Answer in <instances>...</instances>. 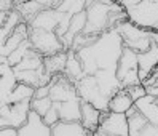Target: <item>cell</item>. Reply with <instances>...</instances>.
<instances>
[{
  "mask_svg": "<svg viewBox=\"0 0 158 136\" xmlns=\"http://www.w3.org/2000/svg\"><path fill=\"white\" fill-rule=\"evenodd\" d=\"M115 29L118 31L120 35H122V40H123L125 47L131 48L137 53H142V51H145L152 47L148 29H144V27L137 26L131 19H125L122 23H118L115 26Z\"/></svg>",
  "mask_w": 158,
  "mask_h": 136,
  "instance_id": "cell-3",
  "label": "cell"
},
{
  "mask_svg": "<svg viewBox=\"0 0 158 136\" xmlns=\"http://www.w3.org/2000/svg\"><path fill=\"white\" fill-rule=\"evenodd\" d=\"M64 74H66L72 82H78L81 77L86 75L85 67H83V62L78 56V53L75 50H72V48H69V58H67V64H66Z\"/></svg>",
  "mask_w": 158,
  "mask_h": 136,
  "instance_id": "cell-21",
  "label": "cell"
},
{
  "mask_svg": "<svg viewBox=\"0 0 158 136\" xmlns=\"http://www.w3.org/2000/svg\"><path fill=\"white\" fill-rule=\"evenodd\" d=\"M32 101V99H31ZM31 101L6 103L0 107V126H16L18 130L27 122L31 112Z\"/></svg>",
  "mask_w": 158,
  "mask_h": 136,
  "instance_id": "cell-9",
  "label": "cell"
},
{
  "mask_svg": "<svg viewBox=\"0 0 158 136\" xmlns=\"http://www.w3.org/2000/svg\"><path fill=\"white\" fill-rule=\"evenodd\" d=\"M29 40L32 43V48L37 50L40 54H43V56H48V54H54L58 51L66 50L62 40L59 39V35L54 31H43V29L31 27Z\"/></svg>",
  "mask_w": 158,
  "mask_h": 136,
  "instance_id": "cell-6",
  "label": "cell"
},
{
  "mask_svg": "<svg viewBox=\"0 0 158 136\" xmlns=\"http://www.w3.org/2000/svg\"><path fill=\"white\" fill-rule=\"evenodd\" d=\"M23 19V15L16 10V8H13V10L10 11H2V43L10 37V34L18 27V24H19Z\"/></svg>",
  "mask_w": 158,
  "mask_h": 136,
  "instance_id": "cell-22",
  "label": "cell"
},
{
  "mask_svg": "<svg viewBox=\"0 0 158 136\" xmlns=\"http://www.w3.org/2000/svg\"><path fill=\"white\" fill-rule=\"evenodd\" d=\"M35 95V87L24 83V82H18L13 91L8 96L6 103H21V101H31Z\"/></svg>",
  "mask_w": 158,
  "mask_h": 136,
  "instance_id": "cell-24",
  "label": "cell"
},
{
  "mask_svg": "<svg viewBox=\"0 0 158 136\" xmlns=\"http://www.w3.org/2000/svg\"><path fill=\"white\" fill-rule=\"evenodd\" d=\"M43 120H45L46 123H48L50 126L56 125V123L61 120V117H59V111H58V106H56V104H53V107H51L50 111L43 115Z\"/></svg>",
  "mask_w": 158,
  "mask_h": 136,
  "instance_id": "cell-28",
  "label": "cell"
},
{
  "mask_svg": "<svg viewBox=\"0 0 158 136\" xmlns=\"http://www.w3.org/2000/svg\"><path fill=\"white\" fill-rule=\"evenodd\" d=\"M128 19H131L144 29H155L158 26V0H142L134 8L126 10Z\"/></svg>",
  "mask_w": 158,
  "mask_h": 136,
  "instance_id": "cell-8",
  "label": "cell"
},
{
  "mask_svg": "<svg viewBox=\"0 0 158 136\" xmlns=\"http://www.w3.org/2000/svg\"><path fill=\"white\" fill-rule=\"evenodd\" d=\"M94 134L96 136H128L129 134L128 115L125 112L102 111L99 128Z\"/></svg>",
  "mask_w": 158,
  "mask_h": 136,
  "instance_id": "cell-7",
  "label": "cell"
},
{
  "mask_svg": "<svg viewBox=\"0 0 158 136\" xmlns=\"http://www.w3.org/2000/svg\"><path fill=\"white\" fill-rule=\"evenodd\" d=\"M133 106H134V99L128 93L126 88H120L109 99V111H114V112H125L126 114L128 109Z\"/></svg>",
  "mask_w": 158,
  "mask_h": 136,
  "instance_id": "cell-20",
  "label": "cell"
},
{
  "mask_svg": "<svg viewBox=\"0 0 158 136\" xmlns=\"http://www.w3.org/2000/svg\"><path fill=\"white\" fill-rule=\"evenodd\" d=\"M117 0H88L86 5V26L83 34L88 35H101L109 29L110 26V15H112V3Z\"/></svg>",
  "mask_w": 158,
  "mask_h": 136,
  "instance_id": "cell-2",
  "label": "cell"
},
{
  "mask_svg": "<svg viewBox=\"0 0 158 136\" xmlns=\"http://www.w3.org/2000/svg\"><path fill=\"white\" fill-rule=\"evenodd\" d=\"M148 35H150L152 45H156L158 47V29H148Z\"/></svg>",
  "mask_w": 158,
  "mask_h": 136,
  "instance_id": "cell-33",
  "label": "cell"
},
{
  "mask_svg": "<svg viewBox=\"0 0 158 136\" xmlns=\"http://www.w3.org/2000/svg\"><path fill=\"white\" fill-rule=\"evenodd\" d=\"M0 136H19V130L16 126H0Z\"/></svg>",
  "mask_w": 158,
  "mask_h": 136,
  "instance_id": "cell-30",
  "label": "cell"
},
{
  "mask_svg": "<svg viewBox=\"0 0 158 136\" xmlns=\"http://www.w3.org/2000/svg\"><path fill=\"white\" fill-rule=\"evenodd\" d=\"M122 35L115 29L102 32L94 43L80 48L77 53L86 74H96L99 69H117V62L123 53Z\"/></svg>",
  "mask_w": 158,
  "mask_h": 136,
  "instance_id": "cell-1",
  "label": "cell"
},
{
  "mask_svg": "<svg viewBox=\"0 0 158 136\" xmlns=\"http://www.w3.org/2000/svg\"><path fill=\"white\" fill-rule=\"evenodd\" d=\"M139 136H158V125H155L152 122H147L145 126L141 130V134Z\"/></svg>",
  "mask_w": 158,
  "mask_h": 136,
  "instance_id": "cell-29",
  "label": "cell"
},
{
  "mask_svg": "<svg viewBox=\"0 0 158 136\" xmlns=\"http://www.w3.org/2000/svg\"><path fill=\"white\" fill-rule=\"evenodd\" d=\"M134 104H136V107L139 109V111L147 117L148 122L158 125V98L156 96L147 93L141 99H137Z\"/></svg>",
  "mask_w": 158,
  "mask_h": 136,
  "instance_id": "cell-18",
  "label": "cell"
},
{
  "mask_svg": "<svg viewBox=\"0 0 158 136\" xmlns=\"http://www.w3.org/2000/svg\"><path fill=\"white\" fill-rule=\"evenodd\" d=\"M117 2H118V0H117Z\"/></svg>",
  "mask_w": 158,
  "mask_h": 136,
  "instance_id": "cell-35",
  "label": "cell"
},
{
  "mask_svg": "<svg viewBox=\"0 0 158 136\" xmlns=\"http://www.w3.org/2000/svg\"><path fill=\"white\" fill-rule=\"evenodd\" d=\"M128 90V93L131 95V98L134 99V103L137 99H141L144 95H147V90L144 87V83H136V85H129V87H123Z\"/></svg>",
  "mask_w": 158,
  "mask_h": 136,
  "instance_id": "cell-27",
  "label": "cell"
},
{
  "mask_svg": "<svg viewBox=\"0 0 158 136\" xmlns=\"http://www.w3.org/2000/svg\"><path fill=\"white\" fill-rule=\"evenodd\" d=\"M50 91H51L50 83H48V85L37 87V88H35V95H34V98H45V96H50Z\"/></svg>",
  "mask_w": 158,
  "mask_h": 136,
  "instance_id": "cell-31",
  "label": "cell"
},
{
  "mask_svg": "<svg viewBox=\"0 0 158 136\" xmlns=\"http://www.w3.org/2000/svg\"><path fill=\"white\" fill-rule=\"evenodd\" d=\"M29 34H31L29 23H27V21H21L19 24H18L16 29L10 34V37L2 43V50H0L2 56H8L13 50H16L24 40L29 39Z\"/></svg>",
  "mask_w": 158,
  "mask_h": 136,
  "instance_id": "cell-13",
  "label": "cell"
},
{
  "mask_svg": "<svg viewBox=\"0 0 158 136\" xmlns=\"http://www.w3.org/2000/svg\"><path fill=\"white\" fill-rule=\"evenodd\" d=\"M15 0H2V11H10L13 10Z\"/></svg>",
  "mask_w": 158,
  "mask_h": 136,
  "instance_id": "cell-34",
  "label": "cell"
},
{
  "mask_svg": "<svg viewBox=\"0 0 158 136\" xmlns=\"http://www.w3.org/2000/svg\"><path fill=\"white\" fill-rule=\"evenodd\" d=\"M53 136H86L88 130L80 120H59L51 126Z\"/></svg>",
  "mask_w": 158,
  "mask_h": 136,
  "instance_id": "cell-16",
  "label": "cell"
},
{
  "mask_svg": "<svg viewBox=\"0 0 158 136\" xmlns=\"http://www.w3.org/2000/svg\"><path fill=\"white\" fill-rule=\"evenodd\" d=\"M75 85H77L78 96L83 99V101L93 103L98 109H101V111H109V99L110 98H107L101 91L94 74H86L78 82H75Z\"/></svg>",
  "mask_w": 158,
  "mask_h": 136,
  "instance_id": "cell-5",
  "label": "cell"
},
{
  "mask_svg": "<svg viewBox=\"0 0 158 136\" xmlns=\"http://www.w3.org/2000/svg\"><path fill=\"white\" fill-rule=\"evenodd\" d=\"M117 77L120 80L122 87H129L136 83H142L139 77V53L125 47L123 53L117 62Z\"/></svg>",
  "mask_w": 158,
  "mask_h": 136,
  "instance_id": "cell-4",
  "label": "cell"
},
{
  "mask_svg": "<svg viewBox=\"0 0 158 136\" xmlns=\"http://www.w3.org/2000/svg\"><path fill=\"white\" fill-rule=\"evenodd\" d=\"M32 48V43H31V40L27 39V40H24L19 47H18L16 50H13L10 54L6 56V61H8V64H10L11 67H15L16 64H19V62L26 58V54L29 53V50Z\"/></svg>",
  "mask_w": 158,
  "mask_h": 136,
  "instance_id": "cell-25",
  "label": "cell"
},
{
  "mask_svg": "<svg viewBox=\"0 0 158 136\" xmlns=\"http://www.w3.org/2000/svg\"><path fill=\"white\" fill-rule=\"evenodd\" d=\"M142 0H118V3L122 5L125 10H129V8H134L136 5H139Z\"/></svg>",
  "mask_w": 158,
  "mask_h": 136,
  "instance_id": "cell-32",
  "label": "cell"
},
{
  "mask_svg": "<svg viewBox=\"0 0 158 136\" xmlns=\"http://www.w3.org/2000/svg\"><path fill=\"white\" fill-rule=\"evenodd\" d=\"M58 106L61 120H80L81 117V98H73L69 101L54 103Z\"/></svg>",
  "mask_w": 158,
  "mask_h": 136,
  "instance_id": "cell-19",
  "label": "cell"
},
{
  "mask_svg": "<svg viewBox=\"0 0 158 136\" xmlns=\"http://www.w3.org/2000/svg\"><path fill=\"white\" fill-rule=\"evenodd\" d=\"M50 87H51L50 96L54 103H62V101H69V99L78 98L75 82H72L66 74L53 75V79L50 82Z\"/></svg>",
  "mask_w": 158,
  "mask_h": 136,
  "instance_id": "cell-10",
  "label": "cell"
},
{
  "mask_svg": "<svg viewBox=\"0 0 158 136\" xmlns=\"http://www.w3.org/2000/svg\"><path fill=\"white\" fill-rule=\"evenodd\" d=\"M53 104H54V101L51 99V96H45V98H32V101H31L32 111L39 112L40 115H45V114L53 107Z\"/></svg>",
  "mask_w": 158,
  "mask_h": 136,
  "instance_id": "cell-26",
  "label": "cell"
},
{
  "mask_svg": "<svg viewBox=\"0 0 158 136\" xmlns=\"http://www.w3.org/2000/svg\"><path fill=\"white\" fill-rule=\"evenodd\" d=\"M50 134H53V130L43 120V115L31 109L27 122L19 128V136H50Z\"/></svg>",
  "mask_w": 158,
  "mask_h": 136,
  "instance_id": "cell-12",
  "label": "cell"
},
{
  "mask_svg": "<svg viewBox=\"0 0 158 136\" xmlns=\"http://www.w3.org/2000/svg\"><path fill=\"white\" fill-rule=\"evenodd\" d=\"M67 58H69V50H62L54 54H48V56H43V66H45L46 72H50L51 75L64 74Z\"/></svg>",
  "mask_w": 158,
  "mask_h": 136,
  "instance_id": "cell-17",
  "label": "cell"
},
{
  "mask_svg": "<svg viewBox=\"0 0 158 136\" xmlns=\"http://www.w3.org/2000/svg\"><path fill=\"white\" fill-rule=\"evenodd\" d=\"M101 115H102L101 109H98L93 103L83 101L81 99V117H80V122L88 130L89 134H94L98 131L99 123H101Z\"/></svg>",
  "mask_w": 158,
  "mask_h": 136,
  "instance_id": "cell-14",
  "label": "cell"
},
{
  "mask_svg": "<svg viewBox=\"0 0 158 136\" xmlns=\"http://www.w3.org/2000/svg\"><path fill=\"white\" fill-rule=\"evenodd\" d=\"M158 66V47L152 45L148 50L139 53V77L144 82L150 72Z\"/></svg>",
  "mask_w": 158,
  "mask_h": 136,
  "instance_id": "cell-15",
  "label": "cell"
},
{
  "mask_svg": "<svg viewBox=\"0 0 158 136\" xmlns=\"http://www.w3.org/2000/svg\"><path fill=\"white\" fill-rule=\"evenodd\" d=\"M62 15L64 11L58 10V8H45V10L39 11L29 21V26L35 27V29H43V31H56V27L61 23Z\"/></svg>",
  "mask_w": 158,
  "mask_h": 136,
  "instance_id": "cell-11",
  "label": "cell"
},
{
  "mask_svg": "<svg viewBox=\"0 0 158 136\" xmlns=\"http://www.w3.org/2000/svg\"><path fill=\"white\" fill-rule=\"evenodd\" d=\"M128 125H129V134L131 136H139L141 134V130L145 126V123L148 122L147 117L139 111V109L136 107V104L133 107L128 109Z\"/></svg>",
  "mask_w": 158,
  "mask_h": 136,
  "instance_id": "cell-23",
  "label": "cell"
}]
</instances>
